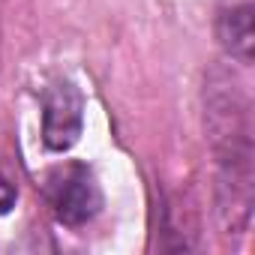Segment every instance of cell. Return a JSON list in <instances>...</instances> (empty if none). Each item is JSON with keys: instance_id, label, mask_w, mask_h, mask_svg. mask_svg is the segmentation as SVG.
Returning a JSON list of instances; mask_svg holds the SVG:
<instances>
[{"instance_id": "1", "label": "cell", "mask_w": 255, "mask_h": 255, "mask_svg": "<svg viewBox=\"0 0 255 255\" xmlns=\"http://www.w3.org/2000/svg\"><path fill=\"white\" fill-rule=\"evenodd\" d=\"M45 195L57 216V222L69 228L87 225L102 210V189L93 177V171L81 162H69L54 168L45 177Z\"/></svg>"}, {"instance_id": "2", "label": "cell", "mask_w": 255, "mask_h": 255, "mask_svg": "<svg viewBox=\"0 0 255 255\" xmlns=\"http://www.w3.org/2000/svg\"><path fill=\"white\" fill-rule=\"evenodd\" d=\"M84 129V96L72 81H54L42 93V141L48 150H69Z\"/></svg>"}, {"instance_id": "3", "label": "cell", "mask_w": 255, "mask_h": 255, "mask_svg": "<svg viewBox=\"0 0 255 255\" xmlns=\"http://www.w3.org/2000/svg\"><path fill=\"white\" fill-rule=\"evenodd\" d=\"M252 12H255L252 0H225L216 12V36L222 48L243 66L252 63V45H255Z\"/></svg>"}, {"instance_id": "4", "label": "cell", "mask_w": 255, "mask_h": 255, "mask_svg": "<svg viewBox=\"0 0 255 255\" xmlns=\"http://www.w3.org/2000/svg\"><path fill=\"white\" fill-rule=\"evenodd\" d=\"M15 201H18V189L12 186V180L6 177V171L0 168V216L9 213L15 207Z\"/></svg>"}]
</instances>
